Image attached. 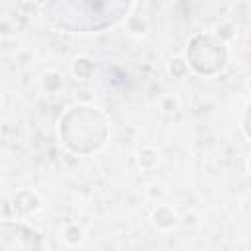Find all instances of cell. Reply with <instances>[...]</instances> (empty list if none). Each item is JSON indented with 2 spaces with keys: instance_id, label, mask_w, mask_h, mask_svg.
Wrapping results in <instances>:
<instances>
[{
  "instance_id": "cell-2",
  "label": "cell",
  "mask_w": 251,
  "mask_h": 251,
  "mask_svg": "<svg viewBox=\"0 0 251 251\" xmlns=\"http://www.w3.org/2000/svg\"><path fill=\"white\" fill-rule=\"evenodd\" d=\"M39 235L22 224H0V249L39 247Z\"/></svg>"
},
{
  "instance_id": "cell-1",
  "label": "cell",
  "mask_w": 251,
  "mask_h": 251,
  "mask_svg": "<svg viewBox=\"0 0 251 251\" xmlns=\"http://www.w3.org/2000/svg\"><path fill=\"white\" fill-rule=\"evenodd\" d=\"M131 0H45L43 12L51 25L73 31H102L118 24L129 10Z\"/></svg>"
}]
</instances>
